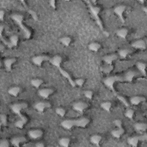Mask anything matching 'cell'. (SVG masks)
<instances>
[{"label": "cell", "instance_id": "obj_2", "mask_svg": "<svg viewBox=\"0 0 147 147\" xmlns=\"http://www.w3.org/2000/svg\"><path fill=\"white\" fill-rule=\"evenodd\" d=\"M90 119L86 117H81L76 119H67L60 123L62 127L66 130H71L74 127L85 128L90 123Z\"/></svg>", "mask_w": 147, "mask_h": 147}, {"label": "cell", "instance_id": "obj_44", "mask_svg": "<svg viewBox=\"0 0 147 147\" xmlns=\"http://www.w3.org/2000/svg\"><path fill=\"white\" fill-rule=\"evenodd\" d=\"M48 3H49V5H50L53 9H56V1H55V0L49 1H48Z\"/></svg>", "mask_w": 147, "mask_h": 147}, {"label": "cell", "instance_id": "obj_20", "mask_svg": "<svg viewBox=\"0 0 147 147\" xmlns=\"http://www.w3.org/2000/svg\"><path fill=\"white\" fill-rule=\"evenodd\" d=\"M146 100V98L142 96H133L130 99V103L134 106L140 105L141 103L144 102Z\"/></svg>", "mask_w": 147, "mask_h": 147}, {"label": "cell", "instance_id": "obj_9", "mask_svg": "<svg viewBox=\"0 0 147 147\" xmlns=\"http://www.w3.org/2000/svg\"><path fill=\"white\" fill-rule=\"evenodd\" d=\"M126 9V6L125 5H119L114 8V13L118 16L122 22H125V19L123 17V13Z\"/></svg>", "mask_w": 147, "mask_h": 147}, {"label": "cell", "instance_id": "obj_25", "mask_svg": "<svg viewBox=\"0 0 147 147\" xmlns=\"http://www.w3.org/2000/svg\"><path fill=\"white\" fill-rule=\"evenodd\" d=\"M21 91V88L19 86H13L8 90V94L14 97H17Z\"/></svg>", "mask_w": 147, "mask_h": 147}, {"label": "cell", "instance_id": "obj_38", "mask_svg": "<svg viewBox=\"0 0 147 147\" xmlns=\"http://www.w3.org/2000/svg\"><path fill=\"white\" fill-rule=\"evenodd\" d=\"M84 95L86 98L88 99H91L93 96V91L90 90H85L84 91Z\"/></svg>", "mask_w": 147, "mask_h": 147}, {"label": "cell", "instance_id": "obj_29", "mask_svg": "<svg viewBox=\"0 0 147 147\" xmlns=\"http://www.w3.org/2000/svg\"><path fill=\"white\" fill-rule=\"evenodd\" d=\"M114 69L113 64H105L103 66L100 68V70L102 72L105 74H109Z\"/></svg>", "mask_w": 147, "mask_h": 147}, {"label": "cell", "instance_id": "obj_35", "mask_svg": "<svg viewBox=\"0 0 147 147\" xmlns=\"http://www.w3.org/2000/svg\"><path fill=\"white\" fill-rule=\"evenodd\" d=\"M55 112L57 115H58L60 117H64L66 114L65 110L63 107H57L55 110Z\"/></svg>", "mask_w": 147, "mask_h": 147}, {"label": "cell", "instance_id": "obj_1", "mask_svg": "<svg viewBox=\"0 0 147 147\" xmlns=\"http://www.w3.org/2000/svg\"><path fill=\"white\" fill-rule=\"evenodd\" d=\"M138 75V72L133 69L128 70L122 74L109 76L103 80V84L109 89L114 91V84L117 82H131Z\"/></svg>", "mask_w": 147, "mask_h": 147}, {"label": "cell", "instance_id": "obj_24", "mask_svg": "<svg viewBox=\"0 0 147 147\" xmlns=\"http://www.w3.org/2000/svg\"><path fill=\"white\" fill-rule=\"evenodd\" d=\"M129 30L127 28H122L119 29H118L116 32V34L117 36L122 39H125L128 35Z\"/></svg>", "mask_w": 147, "mask_h": 147}, {"label": "cell", "instance_id": "obj_22", "mask_svg": "<svg viewBox=\"0 0 147 147\" xmlns=\"http://www.w3.org/2000/svg\"><path fill=\"white\" fill-rule=\"evenodd\" d=\"M125 130L122 127H117L116 129L113 130L111 132L112 136L115 138H119L124 134Z\"/></svg>", "mask_w": 147, "mask_h": 147}, {"label": "cell", "instance_id": "obj_45", "mask_svg": "<svg viewBox=\"0 0 147 147\" xmlns=\"http://www.w3.org/2000/svg\"><path fill=\"white\" fill-rule=\"evenodd\" d=\"M5 17V11L3 10L0 11V20L1 21H3Z\"/></svg>", "mask_w": 147, "mask_h": 147}, {"label": "cell", "instance_id": "obj_46", "mask_svg": "<svg viewBox=\"0 0 147 147\" xmlns=\"http://www.w3.org/2000/svg\"><path fill=\"white\" fill-rule=\"evenodd\" d=\"M44 146H45L44 144L42 142H38L36 143L35 145V146H36V147H44Z\"/></svg>", "mask_w": 147, "mask_h": 147}, {"label": "cell", "instance_id": "obj_16", "mask_svg": "<svg viewBox=\"0 0 147 147\" xmlns=\"http://www.w3.org/2000/svg\"><path fill=\"white\" fill-rule=\"evenodd\" d=\"M131 47L134 49L144 50L146 48V42L142 39H139L134 41L131 43Z\"/></svg>", "mask_w": 147, "mask_h": 147}, {"label": "cell", "instance_id": "obj_18", "mask_svg": "<svg viewBox=\"0 0 147 147\" xmlns=\"http://www.w3.org/2000/svg\"><path fill=\"white\" fill-rule=\"evenodd\" d=\"M16 59L15 57L7 58L3 61V65L6 70L8 72H10L12 69L13 65L16 62Z\"/></svg>", "mask_w": 147, "mask_h": 147}, {"label": "cell", "instance_id": "obj_23", "mask_svg": "<svg viewBox=\"0 0 147 147\" xmlns=\"http://www.w3.org/2000/svg\"><path fill=\"white\" fill-rule=\"evenodd\" d=\"M134 127L137 131L144 133L146 130L147 125L144 122H136L134 125Z\"/></svg>", "mask_w": 147, "mask_h": 147}, {"label": "cell", "instance_id": "obj_12", "mask_svg": "<svg viewBox=\"0 0 147 147\" xmlns=\"http://www.w3.org/2000/svg\"><path fill=\"white\" fill-rule=\"evenodd\" d=\"M54 92V90L52 88H44L38 91V95L42 99H47Z\"/></svg>", "mask_w": 147, "mask_h": 147}, {"label": "cell", "instance_id": "obj_31", "mask_svg": "<svg viewBox=\"0 0 147 147\" xmlns=\"http://www.w3.org/2000/svg\"><path fill=\"white\" fill-rule=\"evenodd\" d=\"M71 142V140L68 137H62L59 140V144L63 147L69 146Z\"/></svg>", "mask_w": 147, "mask_h": 147}, {"label": "cell", "instance_id": "obj_37", "mask_svg": "<svg viewBox=\"0 0 147 147\" xmlns=\"http://www.w3.org/2000/svg\"><path fill=\"white\" fill-rule=\"evenodd\" d=\"M0 120H1V125L6 126L7 123V117L5 114H1L0 115Z\"/></svg>", "mask_w": 147, "mask_h": 147}, {"label": "cell", "instance_id": "obj_34", "mask_svg": "<svg viewBox=\"0 0 147 147\" xmlns=\"http://www.w3.org/2000/svg\"><path fill=\"white\" fill-rule=\"evenodd\" d=\"M100 107L105 111H106L107 112H109L111 109L112 103H111V102H109V101L103 102L100 104Z\"/></svg>", "mask_w": 147, "mask_h": 147}, {"label": "cell", "instance_id": "obj_27", "mask_svg": "<svg viewBox=\"0 0 147 147\" xmlns=\"http://www.w3.org/2000/svg\"><path fill=\"white\" fill-rule=\"evenodd\" d=\"M90 140L91 143H92V144L96 146H99L100 142L102 140V137L99 134H94L92 136H91Z\"/></svg>", "mask_w": 147, "mask_h": 147}, {"label": "cell", "instance_id": "obj_36", "mask_svg": "<svg viewBox=\"0 0 147 147\" xmlns=\"http://www.w3.org/2000/svg\"><path fill=\"white\" fill-rule=\"evenodd\" d=\"M134 114V111L130 108H128L125 112V115L129 119H132Z\"/></svg>", "mask_w": 147, "mask_h": 147}, {"label": "cell", "instance_id": "obj_5", "mask_svg": "<svg viewBox=\"0 0 147 147\" xmlns=\"http://www.w3.org/2000/svg\"><path fill=\"white\" fill-rule=\"evenodd\" d=\"M147 140V135L146 133H144L140 136H134L128 137L127 142L130 146L136 147L138 145L140 141H144Z\"/></svg>", "mask_w": 147, "mask_h": 147}, {"label": "cell", "instance_id": "obj_41", "mask_svg": "<svg viewBox=\"0 0 147 147\" xmlns=\"http://www.w3.org/2000/svg\"><path fill=\"white\" fill-rule=\"evenodd\" d=\"M10 146L9 141L7 139H2L0 141V147H9Z\"/></svg>", "mask_w": 147, "mask_h": 147}, {"label": "cell", "instance_id": "obj_43", "mask_svg": "<svg viewBox=\"0 0 147 147\" xmlns=\"http://www.w3.org/2000/svg\"><path fill=\"white\" fill-rule=\"evenodd\" d=\"M113 123L116 127H122V121L119 119H116L113 121Z\"/></svg>", "mask_w": 147, "mask_h": 147}, {"label": "cell", "instance_id": "obj_21", "mask_svg": "<svg viewBox=\"0 0 147 147\" xmlns=\"http://www.w3.org/2000/svg\"><path fill=\"white\" fill-rule=\"evenodd\" d=\"M136 66L137 69L138 70V71L142 74L144 76H146V64L145 63L142 62V61H138L136 64Z\"/></svg>", "mask_w": 147, "mask_h": 147}, {"label": "cell", "instance_id": "obj_13", "mask_svg": "<svg viewBox=\"0 0 147 147\" xmlns=\"http://www.w3.org/2000/svg\"><path fill=\"white\" fill-rule=\"evenodd\" d=\"M27 141L26 137L24 136H16L13 137L10 140L11 145L16 147H19L21 144L25 143Z\"/></svg>", "mask_w": 147, "mask_h": 147}, {"label": "cell", "instance_id": "obj_17", "mask_svg": "<svg viewBox=\"0 0 147 147\" xmlns=\"http://www.w3.org/2000/svg\"><path fill=\"white\" fill-rule=\"evenodd\" d=\"M118 57V55L115 53H111L109 55H105L103 57L102 59L105 64L111 65L113 64V62L115 61Z\"/></svg>", "mask_w": 147, "mask_h": 147}, {"label": "cell", "instance_id": "obj_33", "mask_svg": "<svg viewBox=\"0 0 147 147\" xmlns=\"http://www.w3.org/2000/svg\"><path fill=\"white\" fill-rule=\"evenodd\" d=\"M10 43L11 44V46L13 47H17V45H18V41H19V38L18 37L17 35H16V34H13V35H11L10 38H9V40Z\"/></svg>", "mask_w": 147, "mask_h": 147}, {"label": "cell", "instance_id": "obj_10", "mask_svg": "<svg viewBox=\"0 0 147 147\" xmlns=\"http://www.w3.org/2000/svg\"><path fill=\"white\" fill-rule=\"evenodd\" d=\"M88 104L83 101H78L75 102L72 105L73 110L78 113H83L88 108Z\"/></svg>", "mask_w": 147, "mask_h": 147}, {"label": "cell", "instance_id": "obj_15", "mask_svg": "<svg viewBox=\"0 0 147 147\" xmlns=\"http://www.w3.org/2000/svg\"><path fill=\"white\" fill-rule=\"evenodd\" d=\"M18 117L20 118L19 119L16 121L14 123V126L20 129H22L24 127L25 124L28 122V118L22 114H21L18 115Z\"/></svg>", "mask_w": 147, "mask_h": 147}, {"label": "cell", "instance_id": "obj_26", "mask_svg": "<svg viewBox=\"0 0 147 147\" xmlns=\"http://www.w3.org/2000/svg\"><path fill=\"white\" fill-rule=\"evenodd\" d=\"M88 48L90 51L94 52H96L100 49L101 45L98 42H92L88 44Z\"/></svg>", "mask_w": 147, "mask_h": 147}, {"label": "cell", "instance_id": "obj_42", "mask_svg": "<svg viewBox=\"0 0 147 147\" xmlns=\"http://www.w3.org/2000/svg\"><path fill=\"white\" fill-rule=\"evenodd\" d=\"M28 13L30 14V15L32 16V17L33 18V19L34 21H37L38 16H37V13L34 10H33L32 9H28Z\"/></svg>", "mask_w": 147, "mask_h": 147}, {"label": "cell", "instance_id": "obj_8", "mask_svg": "<svg viewBox=\"0 0 147 147\" xmlns=\"http://www.w3.org/2000/svg\"><path fill=\"white\" fill-rule=\"evenodd\" d=\"M51 107V104L46 101H40L34 105V109L38 113H43L46 109Z\"/></svg>", "mask_w": 147, "mask_h": 147}, {"label": "cell", "instance_id": "obj_30", "mask_svg": "<svg viewBox=\"0 0 147 147\" xmlns=\"http://www.w3.org/2000/svg\"><path fill=\"white\" fill-rule=\"evenodd\" d=\"M59 41L63 45H64L65 47H68L70 45V44L71 43L72 38L69 36H63L61 38H60Z\"/></svg>", "mask_w": 147, "mask_h": 147}, {"label": "cell", "instance_id": "obj_3", "mask_svg": "<svg viewBox=\"0 0 147 147\" xmlns=\"http://www.w3.org/2000/svg\"><path fill=\"white\" fill-rule=\"evenodd\" d=\"M11 18L18 26H20L24 34V37L26 39H29L31 37L32 33L30 30L24 24V16L19 13H14L11 15Z\"/></svg>", "mask_w": 147, "mask_h": 147}, {"label": "cell", "instance_id": "obj_6", "mask_svg": "<svg viewBox=\"0 0 147 147\" xmlns=\"http://www.w3.org/2000/svg\"><path fill=\"white\" fill-rule=\"evenodd\" d=\"M28 105L26 102H19L16 103L10 106V109L14 114H17L18 116L20 115L21 111L28 107Z\"/></svg>", "mask_w": 147, "mask_h": 147}, {"label": "cell", "instance_id": "obj_32", "mask_svg": "<svg viewBox=\"0 0 147 147\" xmlns=\"http://www.w3.org/2000/svg\"><path fill=\"white\" fill-rule=\"evenodd\" d=\"M130 53V50L126 48H122L118 51V56L122 59H125Z\"/></svg>", "mask_w": 147, "mask_h": 147}, {"label": "cell", "instance_id": "obj_14", "mask_svg": "<svg viewBox=\"0 0 147 147\" xmlns=\"http://www.w3.org/2000/svg\"><path fill=\"white\" fill-rule=\"evenodd\" d=\"M48 61L51 64L58 68L61 67V64L63 61V58L60 55H55L52 57H50Z\"/></svg>", "mask_w": 147, "mask_h": 147}, {"label": "cell", "instance_id": "obj_39", "mask_svg": "<svg viewBox=\"0 0 147 147\" xmlns=\"http://www.w3.org/2000/svg\"><path fill=\"white\" fill-rule=\"evenodd\" d=\"M75 86H79V87H82L84 85V80L83 78H78L74 80Z\"/></svg>", "mask_w": 147, "mask_h": 147}, {"label": "cell", "instance_id": "obj_47", "mask_svg": "<svg viewBox=\"0 0 147 147\" xmlns=\"http://www.w3.org/2000/svg\"><path fill=\"white\" fill-rule=\"evenodd\" d=\"M142 10L145 12V13H147V7H144L142 9Z\"/></svg>", "mask_w": 147, "mask_h": 147}, {"label": "cell", "instance_id": "obj_40", "mask_svg": "<svg viewBox=\"0 0 147 147\" xmlns=\"http://www.w3.org/2000/svg\"><path fill=\"white\" fill-rule=\"evenodd\" d=\"M117 98L127 107H128L129 106V102L127 101V100L122 96L121 95H118L117 96Z\"/></svg>", "mask_w": 147, "mask_h": 147}, {"label": "cell", "instance_id": "obj_11", "mask_svg": "<svg viewBox=\"0 0 147 147\" xmlns=\"http://www.w3.org/2000/svg\"><path fill=\"white\" fill-rule=\"evenodd\" d=\"M28 134L30 138L36 140L42 137L43 131L39 129H34L29 130L28 132Z\"/></svg>", "mask_w": 147, "mask_h": 147}, {"label": "cell", "instance_id": "obj_28", "mask_svg": "<svg viewBox=\"0 0 147 147\" xmlns=\"http://www.w3.org/2000/svg\"><path fill=\"white\" fill-rule=\"evenodd\" d=\"M43 83V80L40 78H34L32 79L30 81L31 85L36 88H38Z\"/></svg>", "mask_w": 147, "mask_h": 147}, {"label": "cell", "instance_id": "obj_7", "mask_svg": "<svg viewBox=\"0 0 147 147\" xmlns=\"http://www.w3.org/2000/svg\"><path fill=\"white\" fill-rule=\"evenodd\" d=\"M50 56L46 55H40L35 56L32 58V62L36 66L40 67L45 61H48Z\"/></svg>", "mask_w": 147, "mask_h": 147}, {"label": "cell", "instance_id": "obj_4", "mask_svg": "<svg viewBox=\"0 0 147 147\" xmlns=\"http://www.w3.org/2000/svg\"><path fill=\"white\" fill-rule=\"evenodd\" d=\"M87 4L88 5V6L89 7L90 13L91 15L92 16L94 19L95 20V21L96 24L98 25V26L99 27L100 29L103 32V33H105V35H106L107 32L105 33V32L103 30V26L102 22L101 19L99 17V13L100 11V8L99 6H95L93 3L91 2V1H86ZM107 36V35H106Z\"/></svg>", "mask_w": 147, "mask_h": 147}, {"label": "cell", "instance_id": "obj_19", "mask_svg": "<svg viewBox=\"0 0 147 147\" xmlns=\"http://www.w3.org/2000/svg\"><path fill=\"white\" fill-rule=\"evenodd\" d=\"M58 69L60 72V73L61 74V75L64 77L68 81V82L69 83V84L72 86V87H75V82L74 80L72 79L71 76H70V75L69 74V73L66 71L65 69H63L61 67L58 68Z\"/></svg>", "mask_w": 147, "mask_h": 147}]
</instances>
